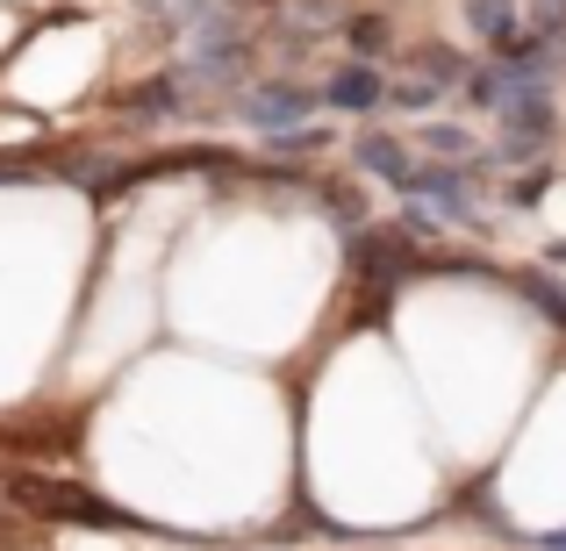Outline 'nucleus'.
<instances>
[{"instance_id": "3", "label": "nucleus", "mask_w": 566, "mask_h": 551, "mask_svg": "<svg viewBox=\"0 0 566 551\" xmlns=\"http://www.w3.org/2000/svg\"><path fill=\"white\" fill-rule=\"evenodd\" d=\"M467 22L481 29L488 43H502V51H510L516 29H524V22H516V0H467Z\"/></svg>"}, {"instance_id": "1", "label": "nucleus", "mask_w": 566, "mask_h": 551, "mask_svg": "<svg viewBox=\"0 0 566 551\" xmlns=\"http://www.w3.org/2000/svg\"><path fill=\"white\" fill-rule=\"evenodd\" d=\"M308 108H316V94H308V86H287V80H265L259 94L244 100V115H251V123H265V129H287L294 115H308Z\"/></svg>"}, {"instance_id": "2", "label": "nucleus", "mask_w": 566, "mask_h": 551, "mask_svg": "<svg viewBox=\"0 0 566 551\" xmlns=\"http://www.w3.org/2000/svg\"><path fill=\"white\" fill-rule=\"evenodd\" d=\"M323 100H331V108H374V100H380V72L374 65H345V72H337V80H331V94H323Z\"/></svg>"}, {"instance_id": "5", "label": "nucleus", "mask_w": 566, "mask_h": 551, "mask_svg": "<svg viewBox=\"0 0 566 551\" xmlns=\"http://www.w3.org/2000/svg\"><path fill=\"white\" fill-rule=\"evenodd\" d=\"M430 151H438V158H459V151H467V137H459V129H430Z\"/></svg>"}, {"instance_id": "4", "label": "nucleus", "mask_w": 566, "mask_h": 551, "mask_svg": "<svg viewBox=\"0 0 566 551\" xmlns=\"http://www.w3.org/2000/svg\"><path fill=\"white\" fill-rule=\"evenodd\" d=\"M345 36L359 43L366 57H374V51H387V22H380V14H352V22H345Z\"/></svg>"}]
</instances>
